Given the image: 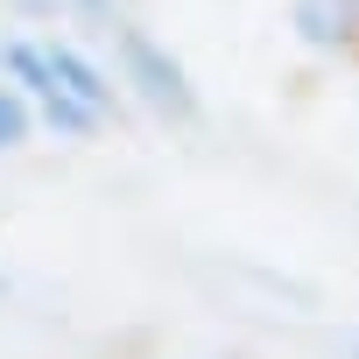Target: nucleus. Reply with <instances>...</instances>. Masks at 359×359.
I'll list each match as a JSON object with an SVG mask.
<instances>
[{
  "mask_svg": "<svg viewBox=\"0 0 359 359\" xmlns=\"http://www.w3.org/2000/svg\"><path fill=\"white\" fill-rule=\"evenodd\" d=\"M0 64L22 78V92L43 106V120H50V127H64V134H92V127H99V113H92V106H78V99L57 85V71H50V50H43V43H0Z\"/></svg>",
  "mask_w": 359,
  "mask_h": 359,
  "instance_id": "f257e3e1",
  "label": "nucleus"
},
{
  "mask_svg": "<svg viewBox=\"0 0 359 359\" xmlns=\"http://www.w3.org/2000/svg\"><path fill=\"white\" fill-rule=\"evenodd\" d=\"M22 141H29V106H22V92L0 85V148H22Z\"/></svg>",
  "mask_w": 359,
  "mask_h": 359,
  "instance_id": "f03ea898",
  "label": "nucleus"
},
{
  "mask_svg": "<svg viewBox=\"0 0 359 359\" xmlns=\"http://www.w3.org/2000/svg\"><path fill=\"white\" fill-rule=\"evenodd\" d=\"M78 8H106V0H78Z\"/></svg>",
  "mask_w": 359,
  "mask_h": 359,
  "instance_id": "7ed1b4c3",
  "label": "nucleus"
}]
</instances>
